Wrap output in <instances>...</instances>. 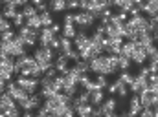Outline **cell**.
Masks as SVG:
<instances>
[{
    "instance_id": "8992f818",
    "label": "cell",
    "mask_w": 158,
    "mask_h": 117,
    "mask_svg": "<svg viewBox=\"0 0 158 117\" xmlns=\"http://www.w3.org/2000/svg\"><path fill=\"white\" fill-rule=\"evenodd\" d=\"M147 88H149V79L134 75V80H132L131 86H129V92H132L134 95H140V93H142L143 90H147Z\"/></svg>"
},
{
    "instance_id": "60d3db41",
    "label": "cell",
    "mask_w": 158,
    "mask_h": 117,
    "mask_svg": "<svg viewBox=\"0 0 158 117\" xmlns=\"http://www.w3.org/2000/svg\"><path fill=\"white\" fill-rule=\"evenodd\" d=\"M20 117H35V114H33V112H22Z\"/></svg>"
},
{
    "instance_id": "ee69618b",
    "label": "cell",
    "mask_w": 158,
    "mask_h": 117,
    "mask_svg": "<svg viewBox=\"0 0 158 117\" xmlns=\"http://www.w3.org/2000/svg\"><path fill=\"white\" fill-rule=\"evenodd\" d=\"M0 11H2V4H0Z\"/></svg>"
},
{
    "instance_id": "ffe728a7",
    "label": "cell",
    "mask_w": 158,
    "mask_h": 117,
    "mask_svg": "<svg viewBox=\"0 0 158 117\" xmlns=\"http://www.w3.org/2000/svg\"><path fill=\"white\" fill-rule=\"evenodd\" d=\"M26 26L28 28H31V29H42V24H40V17L39 15H35V17H31V18H26Z\"/></svg>"
},
{
    "instance_id": "30bf717a",
    "label": "cell",
    "mask_w": 158,
    "mask_h": 117,
    "mask_svg": "<svg viewBox=\"0 0 158 117\" xmlns=\"http://www.w3.org/2000/svg\"><path fill=\"white\" fill-rule=\"evenodd\" d=\"M131 60H132L136 66H143V62L147 60V55H145V49H143V46L136 44V48H134V53H132Z\"/></svg>"
},
{
    "instance_id": "52a82bcc",
    "label": "cell",
    "mask_w": 158,
    "mask_h": 117,
    "mask_svg": "<svg viewBox=\"0 0 158 117\" xmlns=\"http://www.w3.org/2000/svg\"><path fill=\"white\" fill-rule=\"evenodd\" d=\"M140 101H142L143 108H151V106L158 104V97H156V93H155V92H153L151 88H147V90H143V92L140 93Z\"/></svg>"
},
{
    "instance_id": "8d00e7d4",
    "label": "cell",
    "mask_w": 158,
    "mask_h": 117,
    "mask_svg": "<svg viewBox=\"0 0 158 117\" xmlns=\"http://www.w3.org/2000/svg\"><path fill=\"white\" fill-rule=\"evenodd\" d=\"M90 117H103L101 106H92V114H90Z\"/></svg>"
},
{
    "instance_id": "4fadbf2b",
    "label": "cell",
    "mask_w": 158,
    "mask_h": 117,
    "mask_svg": "<svg viewBox=\"0 0 158 117\" xmlns=\"http://www.w3.org/2000/svg\"><path fill=\"white\" fill-rule=\"evenodd\" d=\"M53 39H55V35L52 33L50 28H42L39 31V46H50Z\"/></svg>"
},
{
    "instance_id": "f35d334b",
    "label": "cell",
    "mask_w": 158,
    "mask_h": 117,
    "mask_svg": "<svg viewBox=\"0 0 158 117\" xmlns=\"http://www.w3.org/2000/svg\"><path fill=\"white\" fill-rule=\"evenodd\" d=\"M44 75H46V77H50V79H55V77H57V70H55V68H50L48 72H44Z\"/></svg>"
},
{
    "instance_id": "8fae6325",
    "label": "cell",
    "mask_w": 158,
    "mask_h": 117,
    "mask_svg": "<svg viewBox=\"0 0 158 117\" xmlns=\"http://www.w3.org/2000/svg\"><path fill=\"white\" fill-rule=\"evenodd\" d=\"M53 68H55L57 73H61L63 77L68 75V72H70V68H68V59H66V57H55V60H53Z\"/></svg>"
},
{
    "instance_id": "74e56055",
    "label": "cell",
    "mask_w": 158,
    "mask_h": 117,
    "mask_svg": "<svg viewBox=\"0 0 158 117\" xmlns=\"http://www.w3.org/2000/svg\"><path fill=\"white\" fill-rule=\"evenodd\" d=\"M114 15H116V17H119L123 22H127V20H129V13H127V11H121V9H118Z\"/></svg>"
},
{
    "instance_id": "d6a6232c",
    "label": "cell",
    "mask_w": 158,
    "mask_h": 117,
    "mask_svg": "<svg viewBox=\"0 0 158 117\" xmlns=\"http://www.w3.org/2000/svg\"><path fill=\"white\" fill-rule=\"evenodd\" d=\"M33 6L37 7V11H39V13H44V11H48V4H44V2L33 0Z\"/></svg>"
},
{
    "instance_id": "f1b7e54d",
    "label": "cell",
    "mask_w": 158,
    "mask_h": 117,
    "mask_svg": "<svg viewBox=\"0 0 158 117\" xmlns=\"http://www.w3.org/2000/svg\"><path fill=\"white\" fill-rule=\"evenodd\" d=\"M15 37H17V33H15L13 29H9V31H4V33H0V42H11Z\"/></svg>"
},
{
    "instance_id": "44dd1931",
    "label": "cell",
    "mask_w": 158,
    "mask_h": 117,
    "mask_svg": "<svg viewBox=\"0 0 158 117\" xmlns=\"http://www.w3.org/2000/svg\"><path fill=\"white\" fill-rule=\"evenodd\" d=\"M39 17H40V24H42V28H52V26H53V18H52L50 11L39 13Z\"/></svg>"
},
{
    "instance_id": "ab89813d",
    "label": "cell",
    "mask_w": 158,
    "mask_h": 117,
    "mask_svg": "<svg viewBox=\"0 0 158 117\" xmlns=\"http://www.w3.org/2000/svg\"><path fill=\"white\" fill-rule=\"evenodd\" d=\"M79 7V2L72 0V2H66V9H77Z\"/></svg>"
},
{
    "instance_id": "836d02e7",
    "label": "cell",
    "mask_w": 158,
    "mask_h": 117,
    "mask_svg": "<svg viewBox=\"0 0 158 117\" xmlns=\"http://www.w3.org/2000/svg\"><path fill=\"white\" fill-rule=\"evenodd\" d=\"M66 59H68V60H74V62H77V60H81V57H79V53L76 51V49H72V51H70V53L66 55Z\"/></svg>"
},
{
    "instance_id": "484cf974",
    "label": "cell",
    "mask_w": 158,
    "mask_h": 117,
    "mask_svg": "<svg viewBox=\"0 0 158 117\" xmlns=\"http://www.w3.org/2000/svg\"><path fill=\"white\" fill-rule=\"evenodd\" d=\"M131 64H132V60H131V59H127V57L119 55V70H121V72H129Z\"/></svg>"
},
{
    "instance_id": "f546056e",
    "label": "cell",
    "mask_w": 158,
    "mask_h": 117,
    "mask_svg": "<svg viewBox=\"0 0 158 117\" xmlns=\"http://www.w3.org/2000/svg\"><path fill=\"white\" fill-rule=\"evenodd\" d=\"M13 26H15V28H19V29H20L22 26H26V18H24V15H22L20 11H19V15L13 18Z\"/></svg>"
},
{
    "instance_id": "ac0fdd59",
    "label": "cell",
    "mask_w": 158,
    "mask_h": 117,
    "mask_svg": "<svg viewBox=\"0 0 158 117\" xmlns=\"http://www.w3.org/2000/svg\"><path fill=\"white\" fill-rule=\"evenodd\" d=\"M64 9H66V2L64 0H55V2L48 4V11H52V13H61Z\"/></svg>"
},
{
    "instance_id": "5b68a950",
    "label": "cell",
    "mask_w": 158,
    "mask_h": 117,
    "mask_svg": "<svg viewBox=\"0 0 158 117\" xmlns=\"http://www.w3.org/2000/svg\"><path fill=\"white\" fill-rule=\"evenodd\" d=\"M6 93H9L13 99H15V103H19V101H22V99H26L28 97V93L15 82V80H9V82H6Z\"/></svg>"
},
{
    "instance_id": "b9f144b4",
    "label": "cell",
    "mask_w": 158,
    "mask_h": 117,
    "mask_svg": "<svg viewBox=\"0 0 158 117\" xmlns=\"http://www.w3.org/2000/svg\"><path fill=\"white\" fill-rule=\"evenodd\" d=\"M153 42H158V28L153 31Z\"/></svg>"
},
{
    "instance_id": "83f0119b",
    "label": "cell",
    "mask_w": 158,
    "mask_h": 117,
    "mask_svg": "<svg viewBox=\"0 0 158 117\" xmlns=\"http://www.w3.org/2000/svg\"><path fill=\"white\" fill-rule=\"evenodd\" d=\"M94 82H96V86H98L99 90H105V88L109 86V80H107L105 75H98V77L94 79Z\"/></svg>"
},
{
    "instance_id": "4dcf8cb0",
    "label": "cell",
    "mask_w": 158,
    "mask_h": 117,
    "mask_svg": "<svg viewBox=\"0 0 158 117\" xmlns=\"http://www.w3.org/2000/svg\"><path fill=\"white\" fill-rule=\"evenodd\" d=\"M11 29V22L9 20H6L4 17L0 18V33H4V31H9Z\"/></svg>"
},
{
    "instance_id": "4316f807",
    "label": "cell",
    "mask_w": 158,
    "mask_h": 117,
    "mask_svg": "<svg viewBox=\"0 0 158 117\" xmlns=\"http://www.w3.org/2000/svg\"><path fill=\"white\" fill-rule=\"evenodd\" d=\"M74 68L77 70L79 73H88V72H90V66H88V62H86V60H77Z\"/></svg>"
},
{
    "instance_id": "d4e9b609",
    "label": "cell",
    "mask_w": 158,
    "mask_h": 117,
    "mask_svg": "<svg viewBox=\"0 0 158 117\" xmlns=\"http://www.w3.org/2000/svg\"><path fill=\"white\" fill-rule=\"evenodd\" d=\"M143 49H145V55H147V59L151 60L155 55L158 53V48L155 46V42H151V44H147V46H143Z\"/></svg>"
},
{
    "instance_id": "d6986e66",
    "label": "cell",
    "mask_w": 158,
    "mask_h": 117,
    "mask_svg": "<svg viewBox=\"0 0 158 117\" xmlns=\"http://www.w3.org/2000/svg\"><path fill=\"white\" fill-rule=\"evenodd\" d=\"M20 13L24 15V18H31V17H35V15H39V11H37V7L33 6V4H26L22 9H20Z\"/></svg>"
},
{
    "instance_id": "7a4b0ae2",
    "label": "cell",
    "mask_w": 158,
    "mask_h": 117,
    "mask_svg": "<svg viewBox=\"0 0 158 117\" xmlns=\"http://www.w3.org/2000/svg\"><path fill=\"white\" fill-rule=\"evenodd\" d=\"M88 66H90V72H94V73H98V75H105V77H110V75H116L118 73V70H114L112 66H110V57L109 55H99V57H96V59H92L90 62H88Z\"/></svg>"
},
{
    "instance_id": "ba28073f",
    "label": "cell",
    "mask_w": 158,
    "mask_h": 117,
    "mask_svg": "<svg viewBox=\"0 0 158 117\" xmlns=\"http://www.w3.org/2000/svg\"><path fill=\"white\" fill-rule=\"evenodd\" d=\"M142 110H143V104L140 101V95H132L129 101V114L132 117H138L142 114Z\"/></svg>"
},
{
    "instance_id": "d590c367",
    "label": "cell",
    "mask_w": 158,
    "mask_h": 117,
    "mask_svg": "<svg viewBox=\"0 0 158 117\" xmlns=\"http://www.w3.org/2000/svg\"><path fill=\"white\" fill-rule=\"evenodd\" d=\"M50 29H52V33H53L55 37H59V33L63 31V26H61V24H55V22H53V26H52Z\"/></svg>"
},
{
    "instance_id": "603a6c76",
    "label": "cell",
    "mask_w": 158,
    "mask_h": 117,
    "mask_svg": "<svg viewBox=\"0 0 158 117\" xmlns=\"http://www.w3.org/2000/svg\"><path fill=\"white\" fill-rule=\"evenodd\" d=\"M118 80H121V82L127 84V86H131V82L134 80V75H132L131 72H119L118 73Z\"/></svg>"
},
{
    "instance_id": "7c38bea8",
    "label": "cell",
    "mask_w": 158,
    "mask_h": 117,
    "mask_svg": "<svg viewBox=\"0 0 158 117\" xmlns=\"http://www.w3.org/2000/svg\"><path fill=\"white\" fill-rule=\"evenodd\" d=\"M116 108H118V99H116V97H107V99L101 103V112H103V117L107 115V114L116 112Z\"/></svg>"
},
{
    "instance_id": "2e32d148",
    "label": "cell",
    "mask_w": 158,
    "mask_h": 117,
    "mask_svg": "<svg viewBox=\"0 0 158 117\" xmlns=\"http://www.w3.org/2000/svg\"><path fill=\"white\" fill-rule=\"evenodd\" d=\"M134 48H136V42H129V40H125V42H123V46H121V53H119V55H123V57L131 59V57H132V53H134Z\"/></svg>"
},
{
    "instance_id": "9c48e42d",
    "label": "cell",
    "mask_w": 158,
    "mask_h": 117,
    "mask_svg": "<svg viewBox=\"0 0 158 117\" xmlns=\"http://www.w3.org/2000/svg\"><path fill=\"white\" fill-rule=\"evenodd\" d=\"M142 13L147 15V18H158V0L145 2L143 7H142Z\"/></svg>"
},
{
    "instance_id": "e0dca14e",
    "label": "cell",
    "mask_w": 158,
    "mask_h": 117,
    "mask_svg": "<svg viewBox=\"0 0 158 117\" xmlns=\"http://www.w3.org/2000/svg\"><path fill=\"white\" fill-rule=\"evenodd\" d=\"M17 103H15V99L9 95V93H2L0 95V108H4V110H7V108H11V106H15Z\"/></svg>"
},
{
    "instance_id": "7bdbcfd3",
    "label": "cell",
    "mask_w": 158,
    "mask_h": 117,
    "mask_svg": "<svg viewBox=\"0 0 158 117\" xmlns=\"http://www.w3.org/2000/svg\"><path fill=\"white\" fill-rule=\"evenodd\" d=\"M76 117H90V115H76Z\"/></svg>"
},
{
    "instance_id": "e575fe53",
    "label": "cell",
    "mask_w": 158,
    "mask_h": 117,
    "mask_svg": "<svg viewBox=\"0 0 158 117\" xmlns=\"http://www.w3.org/2000/svg\"><path fill=\"white\" fill-rule=\"evenodd\" d=\"M138 75H140V77H143V79H149V77H151V72H149V68H147V66H142Z\"/></svg>"
},
{
    "instance_id": "1f68e13d",
    "label": "cell",
    "mask_w": 158,
    "mask_h": 117,
    "mask_svg": "<svg viewBox=\"0 0 158 117\" xmlns=\"http://www.w3.org/2000/svg\"><path fill=\"white\" fill-rule=\"evenodd\" d=\"M63 24H74V11H68L63 15Z\"/></svg>"
},
{
    "instance_id": "cb8c5ba5",
    "label": "cell",
    "mask_w": 158,
    "mask_h": 117,
    "mask_svg": "<svg viewBox=\"0 0 158 117\" xmlns=\"http://www.w3.org/2000/svg\"><path fill=\"white\" fill-rule=\"evenodd\" d=\"M30 101H31V106H33V112H35V110H39L40 106L44 104V99L40 97L39 93H33V95H30Z\"/></svg>"
},
{
    "instance_id": "3957f363",
    "label": "cell",
    "mask_w": 158,
    "mask_h": 117,
    "mask_svg": "<svg viewBox=\"0 0 158 117\" xmlns=\"http://www.w3.org/2000/svg\"><path fill=\"white\" fill-rule=\"evenodd\" d=\"M39 31H37V29H31V28H28V26H22L17 35L24 40L26 48H33V49H35V44L39 42Z\"/></svg>"
},
{
    "instance_id": "5bb4252c",
    "label": "cell",
    "mask_w": 158,
    "mask_h": 117,
    "mask_svg": "<svg viewBox=\"0 0 158 117\" xmlns=\"http://www.w3.org/2000/svg\"><path fill=\"white\" fill-rule=\"evenodd\" d=\"M103 101H105L103 90H94V92H90V104H92V106H101Z\"/></svg>"
},
{
    "instance_id": "277c9868",
    "label": "cell",
    "mask_w": 158,
    "mask_h": 117,
    "mask_svg": "<svg viewBox=\"0 0 158 117\" xmlns=\"http://www.w3.org/2000/svg\"><path fill=\"white\" fill-rule=\"evenodd\" d=\"M15 82L28 93V95H33L35 93V90L37 88H40V84H39V80L37 79H31V77H17L15 79Z\"/></svg>"
},
{
    "instance_id": "7402d4cb",
    "label": "cell",
    "mask_w": 158,
    "mask_h": 117,
    "mask_svg": "<svg viewBox=\"0 0 158 117\" xmlns=\"http://www.w3.org/2000/svg\"><path fill=\"white\" fill-rule=\"evenodd\" d=\"M116 86H118V92H116V95H118L119 99H125L127 95H129V86L127 84H123L121 80L116 79Z\"/></svg>"
},
{
    "instance_id": "9a60e30c",
    "label": "cell",
    "mask_w": 158,
    "mask_h": 117,
    "mask_svg": "<svg viewBox=\"0 0 158 117\" xmlns=\"http://www.w3.org/2000/svg\"><path fill=\"white\" fill-rule=\"evenodd\" d=\"M63 37L64 39H70V40H74L76 39V35H77V28L74 26V24H63Z\"/></svg>"
},
{
    "instance_id": "6da1fadb",
    "label": "cell",
    "mask_w": 158,
    "mask_h": 117,
    "mask_svg": "<svg viewBox=\"0 0 158 117\" xmlns=\"http://www.w3.org/2000/svg\"><path fill=\"white\" fill-rule=\"evenodd\" d=\"M33 59L37 60V66L44 72H48L50 68H53V60H55V51L50 46H37L33 49Z\"/></svg>"
}]
</instances>
